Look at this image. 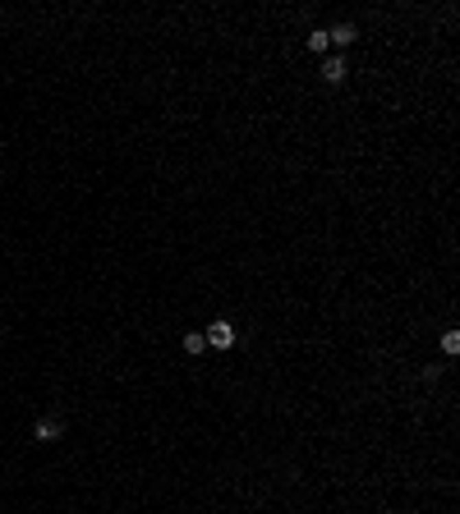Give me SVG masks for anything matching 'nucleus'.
I'll list each match as a JSON object with an SVG mask.
<instances>
[{"instance_id": "1", "label": "nucleus", "mask_w": 460, "mask_h": 514, "mask_svg": "<svg viewBox=\"0 0 460 514\" xmlns=\"http://www.w3.org/2000/svg\"><path fill=\"white\" fill-rule=\"evenodd\" d=\"M203 340H207L212 349H230L235 345V326H230V321H212V326L203 331Z\"/></svg>"}, {"instance_id": "2", "label": "nucleus", "mask_w": 460, "mask_h": 514, "mask_svg": "<svg viewBox=\"0 0 460 514\" xmlns=\"http://www.w3.org/2000/svg\"><path fill=\"white\" fill-rule=\"evenodd\" d=\"M345 74H350V69H345L341 56H327V60H322V78H327V83H345Z\"/></svg>"}, {"instance_id": "3", "label": "nucleus", "mask_w": 460, "mask_h": 514, "mask_svg": "<svg viewBox=\"0 0 460 514\" xmlns=\"http://www.w3.org/2000/svg\"><path fill=\"white\" fill-rule=\"evenodd\" d=\"M60 432H65V423H60V418H42V423L32 427V437H37V441H56Z\"/></svg>"}, {"instance_id": "4", "label": "nucleus", "mask_w": 460, "mask_h": 514, "mask_svg": "<svg viewBox=\"0 0 460 514\" xmlns=\"http://www.w3.org/2000/svg\"><path fill=\"white\" fill-rule=\"evenodd\" d=\"M327 37H332V42H336V46H350L354 37H359V32H354V23H341V28H332V32H327Z\"/></svg>"}, {"instance_id": "5", "label": "nucleus", "mask_w": 460, "mask_h": 514, "mask_svg": "<svg viewBox=\"0 0 460 514\" xmlns=\"http://www.w3.org/2000/svg\"><path fill=\"white\" fill-rule=\"evenodd\" d=\"M327 46H332V37H327V28H313V32H308V51H318V56H322Z\"/></svg>"}, {"instance_id": "6", "label": "nucleus", "mask_w": 460, "mask_h": 514, "mask_svg": "<svg viewBox=\"0 0 460 514\" xmlns=\"http://www.w3.org/2000/svg\"><path fill=\"white\" fill-rule=\"evenodd\" d=\"M184 349H189V354H203V349H207L203 331H189V335H184Z\"/></svg>"}, {"instance_id": "7", "label": "nucleus", "mask_w": 460, "mask_h": 514, "mask_svg": "<svg viewBox=\"0 0 460 514\" xmlns=\"http://www.w3.org/2000/svg\"><path fill=\"white\" fill-rule=\"evenodd\" d=\"M442 349H446V354H460V335L446 331V335H442Z\"/></svg>"}]
</instances>
